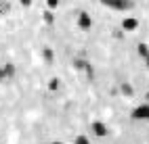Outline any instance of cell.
<instances>
[{"instance_id":"cell-9","label":"cell","mask_w":149,"mask_h":144,"mask_svg":"<svg viewBox=\"0 0 149 144\" xmlns=\"http://www.w3.org/2000/svg\"><path fill=\"white\" fill-rule=\"evenodd\" d=\"M76 144H88V140H86L84 136H80V138H78V140H76Z\"/></svg>"},{"instance_id":"cell-8","label":"cell","mask_w":149,"mask_h":144,"mask_svg":"<svg viewBox=\"0 0 149 144\" xmlns=\"http://www.w3.org/2000/svg\"><path fill=\"white\" fill-rule=\"evenodd\" d=\"M46 4H48V6H51V8H55V6L59 4V0H46Z\"/></svg>"},{"instance_id":"cell-3","label":"cell","mask_w":149,"mask_h":144,"mask_svg":"<svg viewBox=\"0 0 149 144\" xmlns=\"http://www.w3.org/2000/svg\"><path fill=\"white\" fill-rule=\"evenodd\" d=\"M13 73H15V67H13L11 63H8V65H4V75H8V77H11Z\"/></svg>"},{"instance_id":"cell-10","label":"cell","mask_w":149,"mask_h":144,"mask_svg":"<svg viewBox=\"0 0 149 144\" xmlns=\"http://www.w3.org/2000/svg\"><path fill=\"white\" fill-rule=\"evenodd\" d=\"M21 4L23 6H29V4H32V0H21Z\"/></svg>"},{"instance_id":"cell-5","label":"cell","mask_w":149,"mask_h":144,"mask_svg":"<svg viewBox=\"0 0 149 144\" xmlns=\"http://www.w3.org/2000/svg\"><path fill=\"white\" fill-rule=\"evenodd\" d=\"M48 88H51V90H57V88H59V80H51V84H48Z\"/></svg>"},{"instance_id":"cell-2","label":"cell","mask_w":149,"mask_h":144,"mask_svg":"<svg viewBox=\"0 0 149 144\" xmlns=\"http://www.w3.org/2000/svg\"><path fill=\"white\" fill-rule=\"evenodd\" d=\"M93 130H95V134H97V136H105V125H103V123H95V125H93Z\"/></svg>"},{"instance_id":"cell-6","label":"cell","mask_w":149,"mask_h":144,"mask_svg":"<svg viewBox=\"0 0 149 144\" xmlns=\"http://www.w3.org/2000/svg\"><path fill=\"white\" fill-rule=\"evenodd\" d=\"M44 59L46 61H53V50H48V48H46V50H44Z\"/></svg>"},{"instance_id":"cell-11","label":"cell","mask_w":149,"mask_h":144,"mask_svg":"<svg viewBox=\"0 0 149 144\" xmlns=\"http://www.w3.org/2000/svg\"><path fill=\"white\" fill-rule=\"evenodd\" d=\"M4 77H6V75H4V69L0 67V80H4Z\"/></svg>"},{"instance_id":"cell-4","label":"cell","mask_w":149,"mask_h":144,"mask_svg":"<svg viewBox=\"0 0 149 144\" xmlns=\"http://www.w3.org/2000/svg\"><path fill=\"white\" fill-rule=\"evenodd\" d=\"M124 27H126V29H132V27H136V21H132V19H126V21H124Z\"/></svg>"},{"instance_id":"cell-7","label":"cell","mask_w":149,"mask_h":144,"mask_svg":"<svg viewBox=\"0 0 149 144\" xmlns=\"http://www.w3.org/2000/svg\"><path fill=\"white\" fill-rule=\"evenodd\" d=\"M44 21L46 23H53V15L51 13H44Z\"/></svg>"},{"instance_id":"cell-1","label":"cell","mask_w":149,"mask_h":144,"mask_svg":"<svg viewBox=\"0 0 149 144\" xmlns=\"http://www.w3.org/2000/svg\"><path fill=\"white\" fill-rule=\"evenodd\" d=\"M78 23H80V27L88 29V27H91V17H88L86 13H82V15H80V19H78Z\"/></svg>"},{"instance_id":"cell-12","label":"cell","mask_w":149,"mask_h":144,"mask_svg":"<svg viewBox=\"0 0 149 144\" xmlns=\"http://www.w3.org/2000/svg\"><path fill=\"white\" fill-rule=\"evenodd\" d=\"M53 144H61V142H53Z\"/></svg>"}]
</instances>
